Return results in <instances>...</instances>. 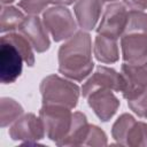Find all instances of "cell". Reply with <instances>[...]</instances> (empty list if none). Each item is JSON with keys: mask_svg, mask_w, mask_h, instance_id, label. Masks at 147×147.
I'll list each match as a JSON object with an SVG mask.
<instances>
[{"mask_svg": "<svg viewBox=\"0 0 147 147\" xmlns=\"http://www.w3.org/2000/svg\"><path fill=\"white\" fill-rule=\"evenodd\" d=\"M92 40L84 30L76 32L59 49V71L67 78L82 82L92 71Z\"/></svg>", "mask_w": 147, "mask_h": 147, "instance_id": "1", "label": "cell"}, {"mask_svg": "<svg viewBox=\"0 0 147 147\" xmlns=\"http://www.w3.org/2000/svg\"><path fill=\"white\" fill-rule=\"evenodd\" d=\"M123 60L127 63L147 61V14L130 10L126 26L121 36Z\"/></svg>", "mask_w": 147, "mask_h": 147, "instance_id": "2", "label": "cell"}, {"mask_svg": "<svg viewBox=\"0 0 147 147\" xmlns=\"http://www.w3.org/2000/svg\"><path fill=\"white\" fill-rule=\"evenodd\" d=\"M40 93L42 105L63 106L72 109L77 106L80 92L77 84L57 75H49L41 80Z\"/></svg>", "mask_w": 147, "mask_h": 147, "instance_id": "3", "label": "cell"}, {"mask_svg": "<svg viewBox=\"0 0 147 147\" xmlns=\"http://www.w3.org/2000/svg\"><path fill=\"white\" fill-rule=\"evenodd\" d=\"M46 136L57 146L69 134L72 125V114L70 108L54 105H42L39 110Z\"/></svg>", "mask_w": 147, "mask_h": 147, "instance_id": "4", "label": "cell"}, {"mask_svg": "<svg viewBox=\"0 0 147 147\" xmlns=\"http://www.w3.org/2000/svg\"><path fill=\"white\" fill-rule=\"evenodd\" d=\"M42 23L54 41H62L72 37L77 24L71 11L64 6H54L42 13Z\"/></svg>", "mask_w": 147, "mask_h": 147, "instance_id": "5", "label": "cell"}, {"mask_svg": "<svg viewBox=\"0 0 147 147\" xmlns=\"http://www.w3.org/2000/svg\"><path fill=\"white\" fill-rule=\"evenodd\" d=\"M127 16L129 11L125 5L121 2H111L106 7L101 22L96 28L98 34L117 40L124 32Z\"/></svg>", "mask_w": 147, "mask_h": 147, "instance_id": "6", "label": "cell"}, {"mask_svg": "<svg viewBox=\"0 0 147 147\" xmlns=\"http://www.w3.org/2000/svg\"><path fill=\"white\" fill-rule=\"evenodd\" d=\"M45 133L42 121L31 113L17 118L9 129V136L13 140L29 144L39 141L45 137Z\"/></svg>", "mask_w": 147, "mask_h": 147, "instance_id": "7", "label": "cell"}, {"mask_svg": "<svg viewBox=\"0 0 147 147\" xmlns=\"http://www.w3.org/2000/svg\"><path fill=\"white\" fill-rule=\"evenodd\" d=\"M22 55L16 47L6 41L0 40V78L3 84L14 83L22 72Z\"/></svg>", "mask_w": 147, "mask_h": 147, "instance_id": "8", "label": "cell"}, {"mask_svg": "<svg viewBox=\"0 0 147 147\" xmlns=\"http://www.w3.org/2000/svg\"><path fill=\"white\" fill-rule=\"evenodd\" d=\"M96 88H109L122 93L124 90L123 75L108 67H98L94 74L84 83L82 87L83 96L86 98L91 92Z\"/></svg>", "mask_w": 147, "mask_h": 147, "instance_id": "9", "label": "cell"}, {"mask_svg": "<svg viewBox=\"0 0 147 147\" xmlns=\"http://www.w3.org/2000/svg\"><path fill=\"white\" fill-rule=\"evenodd\" d=\"M122 75L124 78V90L122 95L129 100L147 90V61L142 63H123Z\"/></svg>", "mask_w": 147, "mask_h": 147, "instance_id": "10", "label": "cell"}, {"mask_svg": "<svg viewBox=\"0 0 147 147\" xmlns=\"http://www.w3.org/2000/svg\"><path fill=\"white\" fill-rule=\"evenodd\" d=\"M111 91L109 88H96L86 96L88 106L102 122L109 121L119 107V100Z\"/></svg>", "mask_w": 147, "mask_h": 147, "instance_id": "11", "label": "cell"}, {"mask_svg": "<svg viewBox=\"0 0 147 147\" xmlns=\"http://www.w3.org/2000/svg\"><path fill=\"white\" fill-rule=\"evenodd\" d=\"M18 31L29 40L36 52L42 53L49 48L51 41L47 34V30L37 15L25 16Z\"/></svg>", "mask_w": 147, "mask_h": 147, "instance_id": "12", "label": "cell"}, {"mask_svg": "<svg viewBox=\"0 0 147 147\" xmlns=\"http://www.w3.org/2000/svg\"><path fill=\"white\" fill-rule=\"evenodd\" d=\"M101 10L102 0H77L74 6L78 25L84 31H90L95 28Z\"/></svg>", "mask_w": 147, "mask_h": 147, "instance_id": "13", "label": "cell"}, {"mask_svg": "<svg viewBox=\"0 0 147 147\" xmlns=\"http://www.w3.org/2000/svg\"><path fill=\"white\" fill-rule=\"evenodd\" d=\"M88 127L90 125L87 123L86 116L80 111L74 113L71 130L69 134L60 142L59 146H82L84 145Z\"/></svg>", "mask_w": 147, "mask_h": 147, "instance_id": "14", "label": "cell"}, {"mask_svg": "<svg viewBox=\"0 0 147 147\" xmlns=\"http://www.w3.org/2000/svg\"><path fill=\"white\" fill-rule=\"evenodd\" d=\"M93 51L95 59L102 63H114L119 59L117 40L101 34L95 37Z\"/></svg>", "mask_w": 147, "mask_h": 147, "instance_id": "15", "label": "cell"}, {"mask_svg": "<svg viewBox=\"0 0 147 147\" xmlns=\"http://www.w3.org/2000/svg\"><path fill=\"white\" fill-rule=\"evenodd\" d=\"M24 14L13 6H3L1 10V23L0 31L13 32L14 30H18L24 21Z\"/></svg>", "mask_w": 147, "mask_h": 147, "instance_id": "16", "label": "cell"}, {"mask_svg": "<svg viewBox=\"0 0 147 147\" xmlns=\"http://www.w3.org/2000/svg\"><path fill=\"white\" fill-rule=\"evenodd\" d=\"M2 40H6L10 44H13L16 49L20 52L22 55L24 62L29 65L32 67L34 64V55L32 52V46L29 42V40L22 34V33H15V32H9L8 34H5L1 37Z\"/></svg>", "mask_w": 147, "mask_h": 147, "instance_id": "17", "label": "cell"}, {"mask_svg": "<svg viewBox=\"0 0 147 147\" xmlns=\"http://www.w3.org/2000/svg\"><path fill=\"white\" fill-rule=\"evenodd\" d=\"M23 114L22 106L10 98H1L0 100V125L2 127L9 125L21 117Z\"/></svg>", "mask_w": 147, "mask_h": 147, "instance_id": "18", "label": "cell"}, {"mask_svg": "<svg viewBox=\"0 0 147 147\" xmlns=\"http://www.w3.org/2000/svg\"><path fill=\"white\" fill-rule=\"evenodd\" d=\"M125 146L138 147V146H147V124L144 122L134 121L130 126L126 138Z\"/></svg>", "mask_w": 147, "mask_h": 147, "instance_id": "19", "label": "cell"}, {"mask_svg": "<svg viewBox=\"0 0 147 147\" xmlns=\"http://www.w3.org/2000/svg\"><path fill=\"white\" fill-rule=\"evenodd\" d=\"M134 117L130 114H122L116 122L114 123L113 127H111V134L113 138L121 145L125 146V138H126V133L130 129V126L132 125V123L134 122Z\"/></svg>", "mask_w": 147, "mask_h": 147, "instance_id": "20", "label": "cell"}, {"mask_svg": "<svg viewBox=\"0 0 147 147\" xmlns=\"http://www.w3.org/2000/svg\"><path fill=\"white\" fill-rule=\"evenodd\" d=\"M129 108L139 117L147 118V90L127 100Z\"/></svg>", "mask_w": 147, "mask_h": 147, "instance_id": "21", "label": "cell"}, {"mask_svg": "<svg viewBox=\"0 0 147 147\" xmlns=\"http://www.w3.org/2000/svg\"><path fill=\"white\" fill-rule=\"evenodd\" d=\"M107 136L106 133L96 125H90L84 146H106Z\"/></svg>", "mask_w": 147, "mask_h": 147, "instance_id": "22", "label": "cell"}, {"mask_svg": "<svg viewBox=\"0 0 147 147\" xmlns=\"http://www.w3.org/2000/svg\"><path fill=\"white\" fill-rule=\"evenodd\" d=\"M51 0H20L18 6L29 15L40 14L48 5Z\"/></svg>", "mask_w": 147, "mask_h": 147, "instance_id": "23", "label": "cell"}, {"mask_svg": "<svg viewBox=\"0 0 147 147\" xmlns=\"http://www.w3.org/2000/svg\"><path fill=\"white\" fill-rule=\"evenodd\" d=\"M124 5L131 10H145L147 9V0H123Z\"/></svg>", "mask_w": 147, "mask_h": 147, "instance_id": "24", "label": "cell"}, {"mask_svg": "<svg viewBox=\"0 0 147 147\" xmlns=\"http://www.w3.org/2000/svg\"><path fill=\"white\" fill-rule=\"evenodd\" d=\"M75 1H77V0H51V3L59 5V6H68V5L74 3Z\"/></svg>", "mask_w": 147, "mask_h": 147, "instance_id": "25", "label": "cell"}, {"mask_svg": "<svg viewBox=\"0 0 147 147\" xmlns=\"http://www.w3.org/2000/svg\"><path fill=\"white\" fill-rule=\"evenodd\" d=\"M14 0H1V2H2V5H9V3H11Z\"/></svg>", "mask_w": 147, "mask_h": 147, "instance_id": "26", "label": "cell"}, {"mask_svg": "<svg viewBox=\"0 0 147 147\" xmlns=\"http://www.w3.org/2000/svg\"><path fill=\"white\" fill-rule=\"evenodd\" d=\"M102 1H115V0H102Z\"/></svg>", "mask_w": 147, "mask_h": 147, "instance_id": "27", "label": "cell"}]
</instances>
